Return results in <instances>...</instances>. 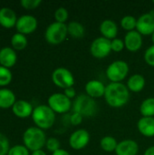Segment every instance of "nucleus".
Listing matches in <instances>:
<instances>
[{
  "mask_svg": "<svg viewBox=\"0 0 154 155\" xmlns=\"http://www.w3.org/2000/svg\"><path fill=\"white\" fill-rule=\"evenodd\" d=\"M104 98L110 106L119 108L128 103L130 92L128 87L123 83H110L105 87Z\"/></svg>",
  "mask_w": 154,
  "mask_h": 155,
  "instance_id": "nucleus-1",
  "label": "nucleus"
},
{
  "mask_svg": "<svg viewBox=\"0 0 154 155\" xmlns=\"http://www.w3.org/2000/svg\"><path fill=\"white\" fill-rule=\"evenodd\" d=\"M24 145L30 151L34 152L42 150L46 143V136L44 132L38 127H29L23 134Z\"/></svg>",
  "mask_w": 154,
  "mask_h": 155,
  "instance_id": "nucleus-2",
  "label": "nucleus"
},
{
  "mask_svg": "<svg viewBox=\"0 0 154 155\" xmlns=\"http://www.w3.org/2000/svg\"><path fill=\"white\" fill-rule=\"evenodd\" d=\"M97 109V104L94 99L87 94L78 95L73 104L74 113L80 114L83 118H90L94 116Z\"/></svg>",
  "mask_w": 154,
  "mask_h": 155,
  "instance_id": "nucleus-3",
  "label": "nucleus"
},
{
  "mask_svg": "<svg viewBox=\"0 0 154 155\" xmlns=\"http://www.w3.org/2000/svg\"><path fill=\"white\" fill-rule=\"evenodd\" d=\"M32 118L36 127L42 130L49 129L55 122V113L48 105L42 104L34 109Z\"/></svg>",
  "mask_w": 154,
  "mask_h": 155,
  "instance_id": "nucleus-4",
  "label": "nucleus"
},
{
  "mask_svg": "<svg viewBox=\"0 0 154 155\" xmlns=\"http://www.w3.org/2000/svg\"><path fill=\"white\" fill-rule=\"evenodd\" d=\"M67 34V25L65 24L54 22L46 28L44 37L48 44L56 45L64 41Z\"/></svg>",
  "mask_w": 154,
  "mask_h": 155,
  "instance_id": "nucleus-5",
  "label": "nucleus"
},
{
  "mask_svg": "<svg viewBox=\"0 0 154 155\" xmlns=\"http://www.w3.org/2000/svg\"><path fill=\"white\" fill-rule=\"evenodd\" d=\"M129 73V65L124 61H114L106 69V75L112 83H122Z\"/></svg>",
  "mask_w": 154,
  "mask_h": 155,
  "instance_id": "nucleus-6",
  "label": "nucleus"
},
{
  "mask_svg": "<svg viewBox=\"0 0 154 155\" xmlns=\"http://www.w3.org/2000/svg\"><path fill=\"white\" fill-rule=\"evenodd\" d=\"M48 106L57 114H65L70 111L73 104L71 99H69L64 94L56 93L48 98Z\"/></svg>",
  "mask_w": 154,
  "mask_h": 155,
  "instance_id": "nucleus-7",
  "label": "nucleus"
},
{
  "mask_svg": "<svg viewBox=\"0 0 154 155\" xmlns=\"http://www.w3.org/2000/svg\"><path fill=\"white\" fill-rule=\"evenodd\" d=\"M52 81L56 86L66 89L69 87H73L74 84V77L68 69L59 67L53 72Z\"/></svg>",
  "mask_w": 154,
  "mask_h": 155,
  "instance_id": "nucleus-8",
  "label": "nucleus"
},
{
  "mask_svg": "<svg viewBox=\"0 0 154 155\" xmlns=\"http://www.w3.org/2000/svg\"><path fill=\"white\" fill-rule=\"evenodd\" d=\"M90 51L92 55L95 58L102 59L106 57L112 51L111 40L103 36L96 38L95 40L93 41L90 47Z\"/></svg>",
  "mask_w": 154,
  "mask_h": 155,
  "instance_id": "nucleus-9",
  "label": "nucleus"
},
{
  "mask_svg": "<svg viewBox=\"0 0 154 155\" xmlns=\"http://www.w3.org/2000/svg\"><path fill=\"white\" fill-rule=\"evenodd\" d=\"M15 28L17 30V33L23 34V35H28L35 31L37 28V20L34 16L25 15L20 16L17 19Z\"/></svg>",
  "mask_w": 154,
  "mask_h": 155,
  "instance_id": "nucleus-10",
  "label": "nucleus"
},
{
  "mask_svg": "<svg viewBox=\"0 0 154 155\" xmlns=\"http://www.w3.org/2000/svg\"><path fill=\"white\" fill-rule=\"evenodd\" d=\"M137 31L141 35H149L154 33V13H146L137 19Z\"/></svg>",
  "mask_w": 154,
  "mask_h": 155,
  "instance_id": "nucleus-11",
  "label": "nucleus"
},
{
  "mask_svg": "<svg viewBox=\"0 0 154 155\" xmlns=\"http://www.w3.org/2000/svg\"><path fill=\"white\" fill-rule=\"evenodd\" d=\"M90 141V134L85 129H79L74 132L69 138V144L74 150H81L86 147Z\"/></svg>",
  "mask_w": 154,
  "mask_h": 155,
  "instance_id": "nucleus-12",
  "label": "nucleus"
},
{
  "mask_svg": "<svg viewBox=\"0 0 154 155\" xmlns=\"http://www.w3.org/2000/svg\"><path fill=\"white\" fill-rule=\"evenodd\" d=\"M124 45L125 47L131 52L138 51L143 45L142 35L135 30L128 32L124 37Z\"/></svg>",
  "mask_w": 154,
  "mask_h": 155,
  "instance_id": "nucleus-13",
  "label": "nucleus"
},
{
  "mask_svg": "<svg viewBox=\"0 0 154 155\" xmlns=\"http://www.w3.org/2000/svg\"><path fill=\"white\" fill-rule=\"evenodd\" d=\"M12 111L14 114L18 118H27L32 115L34 108L30 103L25 100H18L15 103L12 107Z\"/></svg>",
  "mask_w": 154,
  "mask_h": 155,
  "instance_id": "nucleus-14",
  "label": "nucleus"
},
{
  "mask_svg": "<svg viewBox=\"0 0 154 155\" xmlns=\"http://www.w3.org/2000/svg\"><path fill=\"white\" fill-rule=\"evenodd\" d=\"M139 152V145L135 141L124 140L118 143L115 153L116 155H137Z\"/></svg>",
  "mask_w": 154,
  "mask_h": 155,
  "instance_id": "nucleus-15",
  "label": "nucleus"
},
{
  "mask_svg": "<svg viewBox=\"0 0 154 155\" xmlns=\"http://www.w3.org/2000/svg\"><path fill=\"white\" fill-rule=\"evenodd\" d=\"M104 84L98 80H91L85 84V92L86 94L92 98H100L104 96L105 93Z\"/></svg>",
  "mask_w": 154,
  "mask_h": 155,
  "instance_id": "nucleus-16",
  "label": "nucleus"
},
{
  "mask_svg": "<svg viewBox=\"0 0 154 155\" xmlns=\"http://www.w3.org/2000/svg\"><path fill=\"white\" fill-rule=\"evenodd\" d=\"M17 60L16 53L11 47H4L0 50V65L5 68L13 67Z\"/></svg>",
  "mask_w": 154,
  "mask_h": 155,
  "instance_id": "nucleus-17",
  "label": "nucleus"
},
{
  "mask_svg": "<svg viewBox=\"0 0 154 155\" xmlns=\"http://www.w3.org/2000/svg\"><path fill=\"white\" fill-rule=\"evenodd\" d=\"M17 17L14 10L8 7H3L0 9V25L5 28H12L15 26Z\"/></svg>",
  "mask_w": 154,
  "mask_h": 155,
  "instance_id": "nucleus-18",
  "label": "nucleus"
},
{
  "mask_svg": "<svg viewBox=\"0 0 154 155\" xmlns=\"http://www.w3.org/2000/svg\"><path fill=\"white\" fill-rule=\"evenodd\" d=\"M100 32L103 37L113 40L116 38L118 34V26L115 22L110 19H106L103 21L100 25Z\"/></svg>",
  "mask_w": 154,
  "mask_h": 155,
  "instance_id": "nucleus-19",
  "label": "nucleus"
},
{
  "mask_svg": "<svg viewBox=\"0 0 154 155\" xmlns=\"http://www.w3.org/2000/svg\"><path fill=\"white\" fill-rule=\"evenodd\" d=\"M139 132L146 136H154V117H142L137 124Z\"/></svg>",
  "mask_w": 154,
  "mask_h": 155,
  "instance_id": "nucleus-20",
  "label": "nucleus"
},
{
  "mask_svg": "<svg viewBox=\"0 0 154 155\" xmlns=\"http://www.w3.org/2000/svg\"><path fill=\"white\" fill-rule=\"evenodd\" d=\"M15 102V95L11 90L6 88L0 89V108L8 109L13 107Z\"/></svg>",
  "mask_w": 154,
  "mask_h": 155,
  "instance_id": "nucleus-21",
  "label": "nucleus"
},
{
  "mask_svg": "<svg viewBox=\"0 0 154 155\" xmlns=\"http://www.w3.org/2000/svg\"><path fill=\"white\" fill-rule=\"evenodd\" d=\"M145 86V79L141 74H133L132 75L128 82H127V87L129 91L138 93L141 92Z\"/></svg>",
  "mask_w": 154,
  "mask_h": 155,
  "instance_id": "nucleus-22",
  "label": "nucleus"
},
{
  "mask_svg": "<svg viewBox=\"0 0 154 155\" xmlns=\"http://www.w3.org/2000/svg\"><path fill=\"white\" fill-rule=\"evenodd\" d=\"M67 31L68 34L73 37V38H82L84 35V27L83 25H81L77 21H73L70 22L67 25Z\"/></svg>",
  "mask_w": 154,
  "mask_h": 155,
  "instance_id": "nucleus-23",
  "label": "nucleus"
},
{
  "mask_svg": "<svg viewBox=\"0 0 154 155\" xmlns=\"http://www.w3.org/2000/svg\"><path fill=\"white\" fill-rule=\"evenodd\" d=\"M11 45L15 50H23L27 45V38L25 35L20 33H15L11 38Z\"/></svg>",
  "mask_w": 154,
  "mask_h": 155,
  "instance_id": "nucleus-24",
  "label": "nucleus"
},
{
  "mask_svg": "<svg viewBox=\"0 0 154 155\" xmlns=\"http://www.w3.org/2000/svg\"><path fill=\"white\" fill-rule=\"evenodd\" d=\"M140 112L143 117H153L154 116V98L145 99L140 107Z\"/></svg>",
  "mask_w": 154,
  "mask_h": 155,
  "instance_id": "nucleus-25",
  "label": "nucleus"
},
{
  "mask_svg": "<svg viewBox=\"0 0 154 155\" xmlns=\"http://www.w3.org/2000/svg\"><path fill=\"white\" fill-rule=\"evenodd\" d=\"M100 145L103 151H105L107 153H111L113 151L115 152L118 143H117V141L115 140V138H113V136H105L101 140Z\"/></svg>",
  "mask_w": 154,
  "mask_h": 155,
  "instance_id": "nucleus-26",
  "label": "nucleus"
},
{
  "mask_svg": "<svg viewBox=\"0 0 154 155\" xmlns=\"http://www.w3.org/2000/svg\"><path fill=\"white\" fill-rule=\"evenodd\" d=\"M121 25L124 30H126L128 32H131V31H133L136 28L137 20L132 15H126L121 20Z\"/></svg>",
  "mask_w": 154,
  "mask_h": 155,
  "instance_id": "nucleus-27",
  "label": "nucleus"
},
{
  "mask_svg": "<svg viewBox=\"0 0 154 155\" xmlns=\"http://www.w3.org/2000/svg\"><path fill=\"white\" fill-rule=\"evenodd\" d=\"M13 79L11 71L8 68L0 65V86L8 85Z\"/></svg>",
  "mask_w": 154,
  "mask_h": 155,
  "instance_id": "nucleus-28",
  "label": "nucleus"
},
{
  "mask_svg": "<svg viewBox=\"0 0 154 155\" xmlns=\"http://www.w3.org/2000/svg\"><path fill=\"white\" fill-rule=\"evenodd\" d=\"M54 18H55L56 22L64 24V22L68 18V11L64 7L57 8L56 11L54 12Z\"/></svg>",
  "mask_w": 154,
  "mask_h": 155,
  "instance_id": "nucleus-29",
  "label": "nucleus"
},
{
  "mask_svg": "<svg viewBox=\"0 0 154 155\" xmlns=\"http://www.w3.org/2000/svg\"><path fill=\"white\" fill-rule=\"evenodd\" d=\"M7 155H29V150L25 145H15L10 148Z\"/></svg>",
  "mask_w": 154,
  "mask_h": 155,
  "instance_id": "nucleus-30",
  "label": "nucleus"
},
{
  "mask_svg": "<svg viewBox=\"0 0 154 155\" xmlns=\"http://www.w3.org/2000/svg\"><path fill=\"white\" fill-rule=\"evenodd\" d=\"M9 141L5 135L0 134V155H7L9 152Z\"/></svg>",
  "mask_w": 154,
  "mask_h": 155,
  "instance_id": "nucleus-31",
  "label": "nucleus"
},
{
  "mask_svg": "<svg viewBox=\"0 0 154 155\" xmlns=\"http://www.w3.org/2000/svg\"><path fill=\"white\" fill-rule=\"evenodd\" d=\"M45 147L48 151L54 153L55 151L60 149V142L56 139V138H49L46 140V143H45Z\"/></svg>",
  "mask_w": 154,
  "mask_h": 155,
  "instance_id": "nucleus-32",
  "label": "nucleus"
},
{
  "mask_svg": "<svg viewBox=\"0 0 154 155\" xmlns=\"http://www.w3.org/2000/svg\"><path fill=\"white\" fill-rule=\"evenodd\" d=\"M20 4L25 9L31 10V9L37 8L42 4V1L41 0H22Z\"/></svg>",
  "mask_w": 154,
  "mask_h": 155,
  "instance_id": "nucleus-33",
  "label": "nucleus"
},
{
  "mask_svg": "<svg viewBox=\"0 0 154 155\" xmlns=\"http://www.w3.org/2000/svg\"><path fill=\"white\" fill-rule=\"evenodd\" d=\"M124 46H125L124 42L122 39L115 38V39L111 41V48H112V51H113V52L119 53V52L123 51Z\"/></svg>",
  "mask_w": 154,
  "mask_h": 155,
  "instance_id": "nucleus-34",
  "label": "nucleus"
},
{
  "mask_svg": "<svg viewBox=\"0 0 154 155\" xmlns=\"http://www.w3.org/2000/svg\"><path fill=\"white\" fill-rule=\"evenodd\" d=\"M144 59H145V62L149 65L154 67V45H152V46H150L146 50L145 54H144Z\"/></svg>",
  "mask_w": 154,
  "mask_h": 155,
  "instance_id": "nucleus-35",
  "label": "nucleus"
},
{
  "mask_svg": "<svg viewBox=\"0 0 154 155\" xmlns=\"http://www.w3.org/2000/svg\"><path fill=\"white\" fill-rule=\"evenodd\" d=\"M82 121H83V117H82L80 114H76V113H73V114L70 116V122H71V124H74V125H78V124H80Z\"/></svg>",
  "mask_w": 154,
  "mask_h": 155,
  "instance_id": "nucleus-36",
  "label": "nucleus"
},
{
  "mask_svg": "<svg viewBox=\"0 0 154 155\" xmlns=\"http://www.w3.org/2000/svg\"><path fill=\"white\" fill-rule=\"evenodd\" d=\"M69 99H72L75 96V90L74 87H69L64 89V93Z\"/></svg>",
  "mask_w": 154,
  "mask_h": 155,
  "instance_id": "nucleus-37",
  "label": "nucleus"
},
{
  "mask_svg": "<svg viewBox=\"0 0 154 155\" xmlns=\"http://www.w3.org/2000/svg\"><path fill=\"white\" fill-rule=\"evenodd\" d=\"M52 155H70V153L64 149H59V150L55 151L54 153H53Z\"/></svg>",
  "mask_w": 154,
  "mask_h": 155,
  "instance_id": "nucleus-38",
  "label": "nucleus"
},
{
  "mask_svg": "<svg viewBox=\"0 0 154 155\" xmlns=\"http://www.w3.org/2000/svg\"><path fill=\"white\" fill-rule=\"evenodd\" d=\"M143 155H154V146H152V147H149Z\"/></svg>",
  "mask_w": 154,
  "mask_h": 155,
  "instance_id": "nucleus-39",
  "label": "nucleus"
},
{
  "mask_svg": "<svg viewBox=\"0 0 154 155\" xmlns=\"http://www.w3.org/2000/svg\"><path fill=\"white\" fill-rule=\"evenodd\" d=\"M31 155H46V153L43 150H37V151L33 152Z\"/></svg>",
  "mask_w": 154,
  "mask_h": 155,
  "instance_id": "nucleus-40",
  "label": "nucleus"
},
{
  "mask_svg": "<svg viewBox=\"0 0 154 155\" xmlns=\"http://www.w3.org/2000/svg\"><path fill=\"white\" fill-rule=\"evenodd\" d=\"M152 42H153L154 44V33L152 35Z\"/></svg>",
  "mask_w": 154,
  "mask_h": 155,
  "instance_id": "nucleus-41",
  "label": "nucleus"
},
{
  "mask_svg": "<svg viewBox=\"0 0 154 155\" xmlns=\"http://www.w3.org/2000/svg\"><path fill=\"white\" fill-rule=\"evenodd\" d=\"M153 4H154V1H153Z\"/></svg>",
  "mask_w": 154,
  "mask_h": 155,
  "instance_id": "nucleus-42",
  "label": "nucleus"
}]
</instances>
